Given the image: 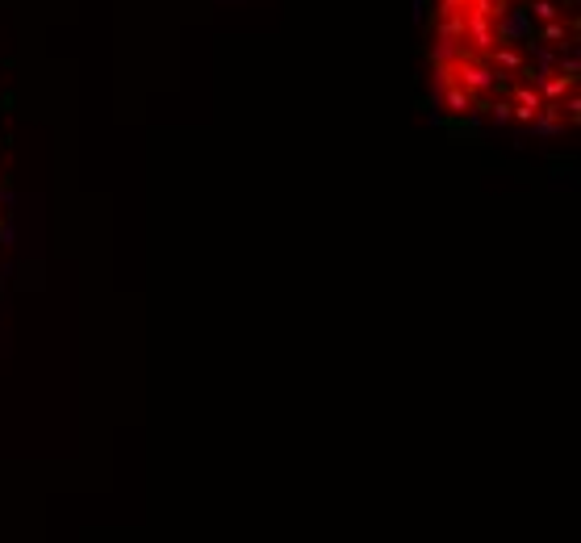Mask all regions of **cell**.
Returning a JSON list of instances; mask_svg holds the SVG:
<instances>
[{
  "instance_id": "6da1fadb",
  "label": "cell",
  "mask_w": 581,
  "mask_h": 543,
  "mask_svg": "<svg viewBox=\"0 0 581 543\" xmlns=\"http://www.w3.org/2000/svg\"><path fill=\"white\" fill-rule=\"evenodd\" d=\"M427 63L452 117L565 130L577 117V0H431Z\"/></svg>"
},
{
  "instance_id": "7a4b0ae2",
  "label": "cell",
  "mask_w": 581,
  "mask_h": 543,
  "mask_svg": "<svg viewBox=\"0 0 581 543\" xmlns=\"http://www.w3.org/2000/svg\"><path fill=\"white\" fill-rule=\"evenodd\" d=\"M0 243H5V197H0Z\"/></svg>"
}]
</instances>
